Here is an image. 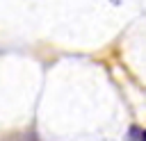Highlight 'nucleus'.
<instances>
[{
  "label": "nucleus",
  "instance_id": "f257e3e1",
  "mask_svg": "<svg viewBox=\"0 0 146 141\" xmlns=\"http://www.w3.org/2000/svg\"><path fill=\"white\" fill-rule=\"evenodd\" d=\"M141 141H146V130H144V132H141Z\"/></svg>",
  "mask_w": 146,
  "mask_h": 141
}]
</instances>
